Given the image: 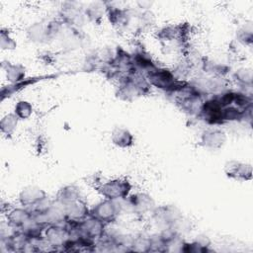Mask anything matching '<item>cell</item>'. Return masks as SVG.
Returning a JSON list of instances; mask_svg holds the SVG:
<instances>
[{
    "label": "cell",
    "mask_w": 253,
    "mask_h": 253,
    "mask_svg": "<svg viewBox=\"0 0 253 253\" xmlns=\"http://www.w3.org/2000/svg\"><path fill=\"white\" fill-rule=\"evenodd\" d=\"M120 211L121 207L118 201L105 199L90 211V215L106 224L114 221L120 214Z\"/></svg>",
    "instance_id": "cell-3"
},
{
    "label": "cell",
    "mask_w": 253,
    "mask_h": 253,
    "mask_svg": "<svg viewBox=\"0 0 253 253\" xmlns=\"http://www.w3.org/2000/svg\"><path fill=\"white\" fill-rule=\"evenodd\" d=\"M128 207L133 212L136 213H146L155 209L154 200L145 193H137L128 196L126 199Z\"/></svg>",
    "instance_id": "cell-11"
},
{
    "label": "cell",
    "mask_w": 253,
    "mask_h": 253,
    "mask_svg": "<svg viewBox=\"0 0 253 253\" xmlns=\"http://www.w3.org/2000/svg\"><path fill=\"white\" fill-rule=\"evenodd\" d=\"M80 189L75 185H66L60 188L56 194L55 200L63 205L70 204L77 200H80Z\"/></svg>",
    "instance_id": "cell-19"
},
{
    "label": "cell",
    "mask_w": 253,
    "mask_h": 253,
    "mask_svg": "<svg viewBox=\"0 0 253 253\" xmlns=\"http://www.w3.org/2000/svg\"><path fill=\"white\" fill-rule=\"evenodd\" d=\"M224 173L229 179L236 181H248L252 178V167L237 160H230L224 164Z\"/></svg>",
    "instance_id": "cell-9"
},
{
    "label": "cell",
    "mask_w": 253,
    "mask_h": 253,
    "mask_svg": "<svg viewBox=\"0 0 253 253\" xmlns=\"http://www.w3.org/2000/svg\"><path fill=\"white\" fill-rule=\"evenodd\" d=\"M131 250L133 251H150L152 248L151 244V238L145 237V236H139L132 240L130 243Z\"/></svg>",
    "instance_id": "cell-24"
},
{
    "label": "cell",
    "mask_w": 253,
    "mask_h": 253,
    "mask_svg": "<svg viewBox=\"0 0 253 253\" xmlns=\"http://www.w3.org/2000/svg\"><path fill=\"white\" fill-rule=\"evenodd\" d=\"M221 113H222V107L217 102V100L213 97L203 103L199 117L202 118L209 125H211V126L221 125L223 124Z\"/></svg>",
    "instance_id": "cell-7"
},
{
    "label": "cell",
    "mask_w": 253,
    "mask_h": 253,
    "mask_svg": "<svg viewBox=\"0 0 253 253\" xmlns=\"http://www.w3.org/2000/svg\"><path fill=\"white\" fill-rule=\"evenodd\" d=\"M106 3L104 2H93L88 5V7L85 9L84 14L86 18H88L91 22L97 23L101 21L103 14L106 13Z\"/></svg>",
    "instance_id": "cell-21"
},
{
    "label": "cell",
    "mask_w": 253,
    "mask_h": 253,
    "mask_svg": "<svg viewBox=\"0 0 253 253\" xmlns=\"http://www.w3.org/2000/svg\"><path fill=\"white\" fill-rule=\"evenodd\" d=\"M112 142L120 148H129L134 143L132 133L126 127L116 126L111 134Z\"/></svg>",
    "instance_id": "cell-16"
},
{
    "label": "cell",
    "mask_w": 253,
    "mask_h": 253,
    "mask_svg": "<svg viewBox=\"0 0 253 253\" xmlns=\"http://www.w3.org/2000/svg\"><path fill=\"white\" fill-rule=\"evenodd\" d=\"M152 216L157 226L162 229L171 228L172 225L182 217V213L175 206L155 207L152 211Z\"/></svg>",
    "instance_id": "cell-4"
},
{
    "label": "cell",
    "mask_w": 253,
    "mask_h": 253,
    "mask_svg": "<svg viewBox=\"0 0 253 253\" xmlns=\"http://www.w3.org/2000/svg\"><path fill=\"white\" fill-rule=\"evenodd\" d=\"M65 213L67 220L79 222L90 215V211L86 204L80 199L65 205Z\"/></svg>",
    "instance_id": "cell-13"
},
{
    "label": "cell",
    "mask_w": 253,
    "mask_h": 253,
    "mask_svg": "<svg viewBox=\"0 0 253 253\" xmlns=\"http://www.w3.org/2000/svg\"><path fill=\"white\" fill-rule=\"evenodd\" d=\"M47 76H37V77H33V78H25L24 80L17 82V83H11L7 86H4L1 89V99L2 101H4L6 98H10L13 95L21 92L22 90L26 89L27 87L37 83L38 81H41L43 78H46Z\"/></svg>",
    "instance_id": "cell-15"
},
{
    "label": "cell",
    "mask_w": 253,
    "mask_h": 253,
    "mask_svg": "<svg viewBox=\"0 0 253 253\" xmlns=\"http://www.w3.org/2000/svg\"><path fill=\"white\" fill-rule=\"evenodd\" d=\"M146 79L150 86L165 90L168 93L177 90L185 83V81H181L176 78L175 72L158 66L146 73Z\"/></svg>",
    "instance_id": "cell-1"
},
{
    "label": "cell",
    "mask_w": 253,
    "mask_h": 253,
    "mask_svg": "<svg viewBox=\"0 0 253 253\" xmlns=\"http://www.w3.org/2000/svg\"><path fill=\"white\" fill-rule=\"evenodd\" d=\"M234 79L243 86H251L252 85V79H253V74L252 70L250 68H239L238 70L235 71L234 73Z\"/></svg>",
    "instance_id": "cell-23"
},
{
    "label": "cell",
    "mask_w": 253,
    "mask_h": 253,
    "mask_svg": "<svg viewBox=\"0 0 253 253\" xmlns=\"http://www.w3.org/2000/svg\"><path fill=\"white\" fill-rule=\"evenodd\" d=\"M43 233L46 242L51 246H64L71 238V230L67 224V220L61 223L47 225Z\"/></svg>",
    "instance_id": "cell-5"
},
{
    "label": "cell",
    "mask_w": 253,
    "mask_h": 253,
    "mask_svg": "<svg viewBox=\"0 0 253 253\" xmlns=\"http://www.w3.org/2000/svg\"><path fill=\"white\" fill-rule=\"evenodd\" d=\"M131 184L124 178H116L103 183H99L95 189L105 199L119 201L126 200L131 191Z\"/></svg>",
    "instance_id": "cell-2"
},
{
    "label": "cell",
    "mask_w": 253,
    "mask_h": 253,
    "mask_svg": "<svg viewBox=\"0 0 253 253\" xmlns=\"http://www.w3.org/2000/svg\"><path fill=\"white\" fill-rule=\"evenodd\" d=\"M131 57H132L133 66L136 71L143 70V71H146V73H147L148 71H150L151 69H153L157 66L154 63L151 56L143 49L136 50L133 54H131Z\"/></svg>",
    "instance_id": "cell-17"
},
{
    "label": "cell",
    "mask_w": 253,
    "mask_h": 253,
    "mask_svg": "<svg viewBox=\"0 0 253 253\" xmlns=\"http://www.w3.org/2000/svg\"><path fill=\"white\" fill-rule=\"evenodd\" d=\"M106 14L110 23L117 28L126 27L131 19V14L129 10L121 9L113 6H107Z\"/></svg>",
    "instance_id": "cell-14"
},
{
    "label": "cell",
    "mask_w": 253,
    "mask_h": 253,
    "mask_svg": "<svg viewBox=\"0 0 253 253\" xmlns=\"http://www.w3.org/2000/svg\"><path fill=\"white\" fill-rule=\"evenodd\" d=\"M60 17L62 22L68 27L74 29H80L85 23V14L78 7L71 3H65L60 11Z\"/></svg>",
    "instance_id": "cell-8"
},
{
    "label": "cell",
    "mask_w": 253,
    "mask_h": 253,
    "mask_svg": "<svg viewBox=\"0 0 253 253\" xmlns=\"http://www.w3.org/2000/svg\"><path fill=\"white\" fill-rule=\"evenodd\" d=\"M18 122L19 118L14 113L5 115L0 121V130L2 134L7 137H11L17 128Z\"/></svg>",
    "instance_id": "cell-20"
},
{
    "label": "cell",
    "mask_w": 253,
    "mask_h": 253,
    "mask_svg": "<svg viewBox=\"0 0 253 253\" xmlns=\"http://www.w3.org/2000/svg\"><path fill=\"white\" fill-rule=\"evenodd\" d=\"M253 34H252V27L251 25L242 27L237 32V40L242 42L243 44H250L252 42Z\"/></svg>",
    "instance_id": "cell-26"
},
{
    "label": "cell",
    "mask_w": 253,
    "mask_h": 253,
    "mask_svg": "<svg viewBox=\"0 0 253 253\" xmlns=\"http://www.w3.org/2000/svg\"><path fill=\"white\" fill-rule=\"evenodd\" d=\"M2 68L5 70L6 78L11 83H17L26 78V68L19 63L3 62Z\"/></svg>",
    "instance_id": "cell-18"
},
{
    "label": "cell",
    "mask_w": 253,
    "mask_h": 253,
    "mask_svg": "<svg viewBox=\"0 0 253 253\" xmlns=\"http://www.w3.org/2000/svg\"><path fill=\"white\" fill-rule=\"evenodd\" d=\"M226 141L225 132L217 127H211L205 129L201 134V145L211 150L219 149Z\"/></svg>",
    "instance_id": "cell-10"
},
{
    "label": "cell",
    "mask_w": 253,
    "mask_h": 253,
    "mask_svg": "<svg viewBox=\"0 0 253 253\" xmlns=\"http://www.w3.org/2000/svg\"><path fill=\"white\" fill-rule=\"evenodd\" d=\"M14 114L19 118V120H27L33 114V106L26 100H20L14 107Z\"/></svg>",
    "instance_id": "cell-22"
},
{
    "label": "cell",
    "mask_w": 253,
    "mask_h": 253,
    "mask_svg": "<svg viewBox=\"0 0 253 253\" xmlns=\"http://www.w3.org/2000/svg\"><path fill=\"white\" fill-rule=\"evenodd\" d=\"M0 46L2 49L5 50H13L17 46V42L13 38H11L8 31H5L4 29L1 30L0 33Z\"/></svg>",
    "instance_id": "cell-25"
},
{
    "label": "cell",
    "mask_w": 253,
    "mask_h": 253,
    "mask_svg": "<svg viewBox=\"0 0 253 253\" xmlns=\"http://www.w3.org/2000/svg\"><path fill=\"white\" fill-rule=\"evenodd\" d=\"M47 201L46 193L40 187L28 186L22 189L19 194V202L21 206L27 209L35 210Z\"/></svg>",
    "instance_id": "cell-6"
},
{
    "label": "cell",
    "mask_w": 253,
    "mask_h": 253,
    "mask_svg": "<svg viewBox=\"0 0 253 253\" xmlns=\"http://www.w3.org/2000/svg\"><path fill=\"white\" fill-rule=\"evenodd\" d=\"M7 223L16 229H21L33 218V212L27 208H15L10 210L7 214Z\"/></svg>",
    "instance_id": "cell-12"
}]
</instances>
